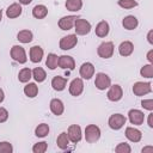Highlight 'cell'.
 <instances>
[{"label":"cell","instance_id":"1","mask_svg":"<svg viewBox=\"0 0 153 153\" xmlns=\"http://www.w3.org/2000/svg\"><path fill=\"white\" fill-rule=\"evenodd\" d=\"M100 139V128L96 124H88L85 128V140L88 143H94Z\"/></svg>","mask_w":153,"mask_h":153},{"label":"cell","instance_id":"2","mask_svg":"<svg viewBox=\"0 0 153 153\" xmlns=\"http://www.w3.org/2000/svg\"><path fill=\"white\" fill-rule=\"evenodd\" d=\"M10 55L12 57V60H14L16 62L24 65L27 61V56H26V51L22 45H13L11 48Z\"/></svg>","mask_w":153,"mask_h":153},{"label":"cell","instance_id":"3","mask_svg":"<svg viewBox=\"0 0 153 153\" xmlns=\"http://www.w3.org/2000/svg\"><path fill=\"white\" fill-rule=\"evenodd\" d=\"M114 50H115V47H114L112 42H110V41L109 42H103L98 45L97 54L102 59H110L114 55Z\"/></svg>","mask_w":153,"mask_h":153},{"label":"cell","instance_id":"4","mask_svg":"<svg viewBox=\"0 0 153 153\" xmlns=\"http://www.w3.org/2000/svg\"><path fill=\"white\" fill-rule=\"evenodd\" d=\"M126 122H127V117L122 114H114L108 120V124L112 130H120L121 128L124 127Z\"/></svg>","mask_w":153,"mask_h":153},{"label":"cell","instance_id":"5","mask_svg":"<svg viewBox=\"0 0 153 153\" xmlns=\"http://www.w3.org/2000/svg\"><path fill=\"white\" fill-rule=\"evenodd\" d=\"M111 85V79L108 74L99 72L96 74V79H94V86L96 88H98L99 91H104L106 88H109Z\"/></svg>","mask_w":153,"mask_h":153},{"label":"cell","instance_id":"6","mask_svg":"<svg viewBox=\"0 0 153 153\" xmlns=\"http://www.w3.org/2000/svg\"><path fill=\"white\" fill-rule=\"evenodd\" d=\"M92 26H91V23L87 22L86 19H82V18H78L74 23V30H75V33L79 35V36H85L87 33H90Z\"/></svg>","mask_w":153,"mask_h":153},{"label":"cell","instance_id":"7","mask_svg":"<svg viewBox=\"0 0 153 153\" xmlns=\"http://www.w3.org/2000/svg\"><path fill=\"white\" fill-rule=\"evenodd\" d=\"M152 92V84L151 82H143V81H136L133 85V93L137 97H142L145 94H148Z\"/></svg>","mask_w":153,"mask_h":153},{"label":"cell","instance_id":"8","mask_svg":"<svg viewBox=\"0 0 153 153\" xmlns=\"http://www.w3.org/2000/svg\"><path fill=\"white\" fill-rule=\"evenodd\" d=\"M67 135H68V139L71 142H73V143L80 142V140L82 137L81 127L79 124H71L67 129Z\"/></svg>","mask_w":153,"mask_h":153},{"label":"cell","instance_id":"9","mask_svg":"<svg viewBox=\"0 0 153 153\" xmlns=\"http://www.w3.org/2000/svg\"><path fill=\"white\" fill-rule=\"evenodd\" d=\"M76 43H78L76 35L72 33V35H67V36L62 37L60 39L59 45H60V49H62V50H71L76 45Z\"/></svg>","mask_w":153,"mask_h":153},{"label":"cell","instance_id":"10","mask_svg":"<svg viewBox=\"0 0 153 153\" xmlns=\"http://www.w3.org/2000/svg\"><path fill=\"white\" fill-rule=\"evenodd\" d=\"M106 97L110 102H118L122 99L123 97V90L120 85L115 84V85H110L109 90H108V93H106Z\"/></svg>","mask_w":153,"mask_h":153},{"label":"cell","instance_id":"11","mask_svg":"<svg viewBox=\"0 0 153 153\" xmlns=\"http://www.w3.org/2000/svg\"><path fill=\"white\" fill-rule=\"evenodd\" d=\"M68 91L69 93L73 96V97H78L84 91V81L81 78H75L71 81L69 84V87H68Z\"/></svg>","mask_w":153,"mask_h":153},{"label":"cell","instance_id":"12","mask_svg":"<svg viewBox=\"0 0 153 153\" xmlns=\"http://www.w3.org/2000/svg\"><path fill=\"white\" fill-rule=\"evenodd\" d=\"M128 118H129V122L131 124H134V126H141L143 123V121H145V114L141 110L131 109L128 112Z\"/></svg>","mask_w":153,"mask_h":153},{"label":"cell","instance_id":"13","mask_svg":"<svg viewBox=\"0 0 153 153\" xmlns=\"http://www.w3.org/2000/svg\"><path fill=\"white\" fill-rule=\"evenodd\" d=\"M57 66L62 69H69L73 71L75 68V61L72 56L69 55H61L59 56V61H57Z\"/></svg>","mask_w":153,"mask_h":153},{"label":"cell","instance_id":"14","mask_svg":"<svg viewBox=\"0 0 153 153\" xmlns=\"http://www.w3.org/2000/svg\"><path fill=\"white\" fill-rule=\"evenodd\" d=\"M79 74H80V76H81V79L90 80V79L94 75V66H93L91 62H84V63L80 66Z\"/></svg>","mask_w":153,"mask_h":153},{"label":"cell","instance_id":"15","mask_svg":"<svg viewBox=\"0 0 153 153\" xmlns=\"http://www.w3.org/2000/svg\"><path fill=\"white\" fill-rule=\"evenodd\" d=\"M79 17L78 16H65L62 17L60 20H59V27L63 31H67V30H71L73 26H74V23L75 20L78 19Z\"/></svg>","mask_w":153,"mask_h":153},{"label":"cell","instance_id":"16","mask_svg":"<svg viewBox=\"0 0 153 153\" xmlns=\"http://www.w3.org/2000/svg\"><path fill=\"white\" fill-rule=\"evenodd\" d=\"M43 55H44V51L39 45H33L30 48L29 56H30V61L32 63H39L43 59Z\"/></svg>","mask_w":153,"mask_h":153},{"label":"cell","instance_id":"17","mask_svg":"<svg viewBox=\"0 0 153 153\" xmlns=\"http://www.w3.org/2000/svg\"><path fill=\"white\" fill-rule=\"evenodd\" d=\"M22 12H23L22 5L19 2H13L6 8V17L10 19H14V18H18L22 14Z\"/></svg>","mask_w":153,"mask_h":153},{"label":"cell","instance_id":"18","mask_svg":"<svg viewBox=\"0 0 153 153\" xmlns=\"http://www.w3.org/2000/svg\"><path fill=\"white\" fill-rule=\"evenodd\" d=\"M49 108H50V111L55 115V116H61L65 111V105H63V102L59 98H53L50 100V104H49Z\"/></svg>","mask_w":153,"mask_h":153},{"label":"cell","instance_id":"19","mask_svg":"<svg viewBox=\"0 0 153 153\" xmlns=\"http://www.w3.org/2000/svg\"><path fill=\"white\" fill-rule=\"evenodd\" d=\"M124 134H126V137L130 142H140L142 139V133L134 127H127Z\"/></svg>","mask_w":153,"mask_h":153},{"label":"cell","instance_id":"20","mask_svg":"<svg viewBox=\"0 0 153 153\" xmlns=\"http://www.w3.org/2000/svg\"><path fill=\"white\" fill-rule=\"evenodd\" d=\"M109 31H110V26H109V23L105 22V20H100L97 25H96V29H94V32L98 37L100 38H104L109 35Z\"/></svg>","mask_w":153,"mask_h":153},{"label":"cell","instance_id":"21","mask_svg":"<svg viewBox=\"0 0 153 153\" xmlns=\"http://www.w3.org/2000/svg\"><path fill=\"white\" fill-rule=\"evenodd\" d=\"M134 51V44L130 41H123L118 45V53L121 56H130Z\"/></svg>","mask_w":153,"mask_h":153},{"label":"cell","instance_id":"22","mask_svg":"<svg viewBox=\"0 0 153 153\" xmlns=\"http://www.w3.org/2000/svg\"><path fill=\"white\" fill-rule=\"evenodd\" d=\"M66 85H67V78H63V76H60V75H56L51 79V87L55 90V91H63L66 88Z\"/></svg>","mask_w":153,"mask_h":153},{"label":"cell","instance_id":"23","mask_svg":"<svg viewBox=\"0 0 153 153\" xmlns=\"http://www.w3.org/2000/svg\"><path fill=\"white\" fill-rule=\"evenodd\" d=\"M122 25H123V27L127 29V30H134V29L137 27L139 20H137V18H136L135 16H127V17L123 18Z\"/></svg>","mask_w":153,"mask_h":153},{"label":"cell","instance_id":"24","mask_svg":"<svg viewBox=\"0 0 153 153\" xmlns=\"http://www.w3.org/2000/svg\"><path fill=\"white\" fill-rule=\"evenodd\" d=\"M32 16L36 19H44L48 16V8L44 5H36L32 8Z\"/></svg>","mask_w":153,"mask_h":153},{"label":"cell","instance_id":"25","mask_svg":"<svg viewBox=\"0 0 153 153\" xmlns=\"http://www.w3.org/2000/svg\"><path fill=\"white\" fill-rule=\"evenodd\" d=\"M24 93L26 97L29 98H35L38 94V86L35 82H26V85L24 86Z\"/></svg>","mask_w":153,"mask_h":153},{"label":"cell","instance_id":"26","mask_svg":"<svg viewBox=\"0 0 153 153\" xmlns=\"http://www.w3.org/2000/svg\"><path fill=\"white\" fill-rule=\"evenodd\" d=\"M17 39L20 42V43H30L32 39H33V33L30 31V30H22L18 32L17 35Z\"/></svg>","mask_w":153,"mask_h":153},{"label":"cell","instance_id":"27","mask_svg":"<svg viewBox=\"0 0 153 153\" xmlns=\"http://www.w3.org/2000/svg\"><path fill=\"white\" fill-rule=\"evenodd\" d=\"M65 6L71 12H79L82 8V0H66Z\"/></svg>","mask_w":153,"mask_h":153},{"label":"cell","instance_id":"28","mask_svg":"<svg viewBox=\"0 0 153 153\" xmlns=\"http://www.w3.org/2000/svg\"><path fill=\"white\" fill-rule=\"evenodd\" d=\"M69 139H68V135L66 131H62L57 139H56V143H57V147L60 149H67L68 148V145H69Z\"/></svg>","mask_w":153,"mask_h":153},{"label":"cell","instance_id":"29","mask_svg":"<svg viewBox=\"0 0 153 153\" xmlns=\"http://www.w3.org/2000/svg\"><path fill=\"white\" fill-rule=\"evenodd\" d=\"M57 61H59V56L54 53H50L48 54L47 56V60H45V66L50 69V71H54L57 68Z\"/></svg>","mask_w":153,"mask_h":153},{"label":"cell","instance_id":"30","mask_svg":"<svg viewBox=\"0 0 153 153\" xmlns=\"http://www.w3.org/2000/svg\"><path fill=\"white\" fill-rule=\"evenodd\" d=\"M32 78L35 79L36 82H43L47 78V73L42 67H36L32 71Z\"/></svg>","mask_w":153,"mask_h":153},{"label":"cell","instance_id":"31","mask_svg":"<svg viewBox=\"0 0 153 153\" xmlns=\"http://www.w3.org/2000/svg\"><path fill=\"white\" fill-rule=\"evenodd\" d=\"M31 78H32V71L30 68H23L18 73V80L20 82H23V84L29 82Z\"/></svg>","mask_w":153,"mask_h":153},{"label":"cell","instance_id":"32","mask_svg":"<svg viewBox=\"0 0 153 153\" xmlns=\"http://www.w3.org/2000/svg\"><path fill=\"white\" fill-rule=\"evenodd\" d=\"M49 131H50L49 124H47V123H41V124H38V126L36 127V129H35V135H36L37 137H45V136H48Z\"/></svg>","mask_w":153,"mask_h":153},{"label":"cell","instance_id":"33","mask_svg":"<svg viewBox=\"0 0 153 153\" xmlns=\"http://www.w3.org/2000/svg\"><path fill=\"white\" fill-rule=\"evenodd\" d=\"M140 75L143 78H148V79L153 78V65L148 63V65L142 66L140 69Z\"/></svg>","mask_w":153,"mask_h":153},{"label":"cell","instance_id":"34","mask_svg":"<svg viewBox=\"0 0 153 153\" xmlns=\"http://www.w3.org/2000/svg\"><path fill=\"white\" fill-rule=\"evenodd\" d=\"M117 4L120 7H122L124 10H130V8H134L139 5L136 0H118Z\"/></svg>","mask_w":153,"mask_h":153},{"label":"cell","instance_id":"35","mask_svg":"<svg viewBox=\"0 0 153 153\" xmlns=\"http://www.w3.org/2000/svg\"><path fill=\"white\" fill-rule=\"evenodd\" d=\"M48 149V143L45 141H41L33 145L32 147V152L33 153H44Z\"/></svg>","mask_w":153,"mask_h":153},{"label":"cell","instance_id":"36","mask_svg":"<svg viewBox=\"0 0 153 153\" xmlns=\"http://www.w3.org/2000/svg\"><path fill=\"white\" fill-rule=\"evenodd\" d=\"M115 152L116 153H130L131 152V147L127 142H120L115 147Z\"/></svg>","mask_w":153,"mask_h":153},{"label":"cell","instance_id":"37","mask_svg":"<svg viewBox=\"0 0 153 153\" xmlns=\"http://www.w3.org/2000/svg\"><path fill=\"white\" fill-rule=\"evenodd\" d=\"M13 146L8 141H1L0 142V153H12Z\"/></svg>","mask_w":153,"mask_h":153},{"label":"cell","instance_id":"38","mask_svg":"<svg viewBox=\"0 0 153 153\" xmlns=\"http://www.w3.org/2000/svg\"><path fill=\"white\" fill-rule=\"evenodd\" d=\"M141 106L148 111L153 110V99H142L141 100Z\"/></svg>","mask_w":153,"mask_h":153},{"label":"cell","instance_id":"39","mask_svg":"<svg viewBox=\"0 0 153 153\" xmlns=\"http://www.w3.org/2000/svg\"><path fill=\"white\" fill-rule=\"evenodd\" d=\"M8 120V111L7 109L0 106V123H4Z\"/></svg>","mask_w":153,"mask_h":153},{"label":"cell","instance_id":"40","mask_svg":"<svg viewBox=\"0 0 153 153\" xmlns=\"http://www.w3.org/2000/svg\"><path fill=\"white\" fill-rule=\"evenodd\" d=\"M153 30H149L148 31V33H147V41H148V43L149 44H153Z\"/></svg>","mask_w":153,"mask_h":153},{"label":"cell","instance_id":"41","mask_svg":"<svg viewBox=\"0 0 153 153\" xmlns=\"http://www.w3.org/2000/svg\"><path fill=\"white\" fill-rule=\"evenodd\" d=\"M147 60H148L149 63L153 65V49H151V50L147 53Z\"/></svg>","mask_w":153,"mask_h":153},{"label":"cell","instance_id":"42","mask_svg":"<svg viewBox=\"0 0 153 153\" xmlns=\"http://www.w3.org/2000/svg\"><path fill=\"white\" fill-rule=\"evenodd\" d=\"M147 124H148V127H149V128H153V114H152V112H151V114L148 115Z\"/></svg>","mask_w":153,"mask_h":153},{"label":"cell","instance_id":"43","mask_svg":"<svg viewBox=\"0 0 153 153\" xmlns=\"http://www.w3.org/2000/svg\"><path fill=\"white\" fill-rule=\"evenodd\" d=\"M141 152H142V153H146V152H151V153H152V152H153V147H152V146L143 147V148L141 149Z\"/></svg>","mask_w":153,"mask_h":153},{"label":"cell","instance_id":"44","mask_svg":"<svg viewBox=\"0 0 153 153\" xmlns=\"http://www.w3.org/2000/svg\"><path fill=\"white\" fill-rule=\"evenodd\" d=\"M4 99H5V93H4V90L0 88V104L4 102Z\"/></svg>","mask_w":153,"mask_h":153},{"label":"cell","instance_id":"45","mask_svg":"<svg viewBox=\"0 0 153 153\" xmlns=\"http://www.w3.org/2000/svg\"><path fill=\"white\" fill-rule=\"evenodd\" d=\"M18 1L20 5H29V4H31L32 0H18Z\"/></svg>","mask_w":153,"mask_h":153},{"label":"cell","instance_id":"46","mask_svg":"<svg viewBox=\"0 0 153 153\" xmlns=\"http://www.w3.org/2000/svg\"><path fill=\"white\" fill-rule=\"evenodd\" d=\"M1 19H2V11L0 10V22H1Z\"/></svg>","mask_w":153,"mask_h":153}]
</instances>
